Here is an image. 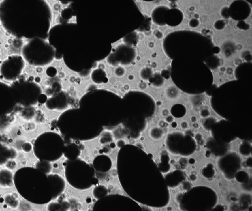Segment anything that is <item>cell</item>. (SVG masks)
Listing matches in <instances>:
<instances>
[{
	"label": "cell",
	"mask_w": 252,
	"mask_h": 211,
	"mask_svg": "<svg viewBox=\"0 0 252 211\" xmlns=\"http://www.w3.org/2000/svg\"><path fill=\"white\" fill-rule=\"evenodd\" d=\"M21 150L25 153H29L32 152L33 149L32 144L30 142H25L23 143L21 147Z\"/></svg>",
	"instance_id": "2"
},
{
	"label": "cell",
	"mask_w": 252,
	"mask_h": 211,
	"mask_svg": "<svg viewBox=\"0 0 252 211\" xmlns=\"http://www.w3.org/2000/svg\"><path fill=\"white\" fill-rule=\"evenodd\" d=\"M31 39L19 37L9 31L0 18V66L10 58L22 57L23 50Z\"/></svg>",
	"instance_id": "1"
},
{
	"label": "cell",
	"mask_w": 252,
	"mask_h": 211,
	"mask_svg": "<svg viewBox=\"0 0 252 211\" xmlns=\"http://www.w3.org/2000/svg\"><path fill=\"white\" fill-rule=\"evenodd\" d=\"M5 165V167L9 170H14L17 167V162L14 159H10L6 162Z\"/></svg>",
	"instance_id": "3"
},
{
	"label": "cell",
	"mask_w": 252,
	"mask_h": 211,
	"mask_svg": "<svg viewBox=\"0 0 252 211\" xmlns=\"http://www.w3.org/2000/svg\"><path fill=\"white\" fill-rule=\"evenodd\" d=\"M3 1H0V6H1V5L2 4V2H3Z\"/></svg>",
	"instance_id": "4"
}]
</instances>
